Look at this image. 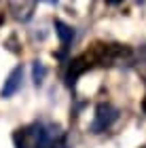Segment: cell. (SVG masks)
Instances as JSON below:
<instances>
[{"mask_svg": "<svg viewBox=\"0 0 146 148\" xmlns=\"http://www.w3.org/2000/svg\"><path fill=\"white\" fill-rule=\"evenodd\" d=\"M49 133L45 131L42 125L32 123L25 125L21 129H17L13 133V142H15V148H45L49 144Z\"/></svg>", "mask_w": 146, "mask_h": 148, "instance_id": "6da1fadb", "label": "cell"}, {"mask_svg": "<svg viewBox=\"0 0 146 148\" xmlns=\"http://www.w3.org/2000/svg\"><path fill=\"white\" fill-rule=\"evenodd\" d=\"M117 116H119V110L112 104H108V102L97 104L93 121H91V131H93V133H102L106 129H110V125L117 121Z\"/></svg>", "mask_w": 146, "mask_h": 148, "instance_id": "7a4b0ae2", "label": "cell"}, {"mask_svg": "<svg viewBox=\"0 0 146 148\" xmlns=\"http://www.w3.org/2000/svg\"><path fill=\"white\" fill-rule=\"evenodd\" d=\"M89 68H91V64H89L87 55H78V57H74V59H70L68 70H66V85H68V87H74L76 80H78V76L85 74Z\"/></svg>", "mask_w": 146, "mask_h": 148, "instance_id": "3957f363", "label": "cell"}, {"mask_svg": "<svg viewBox=\"0 0 146 148\" xmlns=\"http://www.w3.org/2000/svg\"><path fill=\"white\" fill-rule=\"evenodd\" d=\"M21 78H23V68H21V66L13 68V72L6 76L4 85H2V91H0V95H2V97H11L13 93H17V89L21 87Z\"/></svg>", "mask_w": 146, "mask_h": 148, "instance_id": "277c9868", "label": "cell"}, {"mask_svg": "<svg viewBox=\"0 0 146 148\" xmlns=\"http://www.w3.org/2000/svg\"><path fill=\"white\" fill-rule=\"evenodd\" d=\"M55 32H57V36H59L64 47H68L72 42V38H74V30H72L68 23H64L62 19H55Z\"/></svg>", "mask_w": 146, "mask_h": 148, "instance_id": "5b68a950", "label": "cell"}, {"mask_svg": "<svg viewBox=\"0 0 146 148\" xmlns=\"http://www.w3.org/2000/svg\"><path fill=\"white\" fill-rule=\"evenodd\" d=\"M45 74H47V70H45V66L40 62H34V83L40 85L45 80Z\"/></svg>", "mask_w": 146, "mask_h": 148, "instance_id": "8992f818", "label": "cell"}, {"mask_svg": "<svg viewBox=\"0 0 146 148\" xmlns=\"http://www.w3.org/2000/svg\"><path fill=\"white\" fill-rule=\"evenodd\" d=\"M142 110H144V112H146V97H144V99H142Z\"/></svg>", "mask_w": 146, "mask_h": 148, "instance_id": "52a82bcc", "label": "cell"}, {"mask_svg": "<svg viewBox=\"0 0 146 148\" xmlns=\"http://www.w3.org/2000/svg\"><path fill=\"white\" fill-rule=\"evenodd\" d=\"M106 2H110V4H117V2H121V0H106Z\"/></svg>", "mask_w": 146, "mask_h": 148, "instance_id": "ba28073f", "label": "cell"}, {"mask_svg": "<svg viewBox=\"0 0 146 148\" xmlns=\"http://www.w3.org/2000/svg\"><path fill=\"white\" fill-rule=\"evenodd\" d=\"M42 2H49V4H55L57 0H42Z\"/></svg>", "mask_w": 146, "mask_h": 148, "instance_id": "9c48e42d", "label": "cell"}]
</instances>
